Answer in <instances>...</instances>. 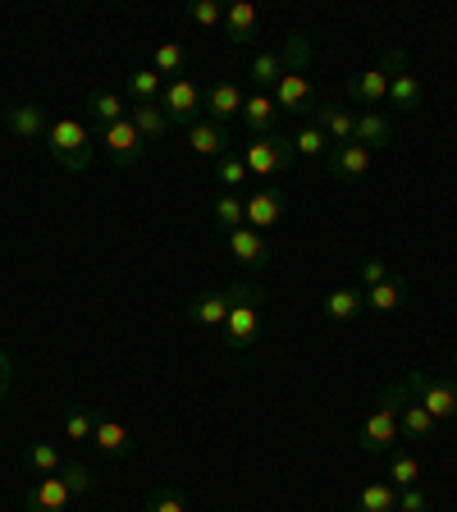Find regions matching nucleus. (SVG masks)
<instances>
[{"label": "nucleus", "mask_w": 457, "mask_h": 512, "mask_svg": "<svg viewBox=\"0 0 457 512\" xmlns=\"http://www.w3.org/2000/svg\"><path fill=\"white\" fill-rule=\"evenodd\" d=\"M403 403H407V384H389L380 398H375V412L362 421V430H357V448H362L366 458H389L398 448V439H403Z\"/></svg>", "instance_id": "obj_1"}, {"label": "nucleus", "mask_w": 457, "mask_h": 512, "mask_svg": "<svg viewBox=\"0 0 457 512\" xmlns=\"http://www.w3.org/2000/svg\"><path fill=\"white\" fill-rule=\"evenodd\" d=\"M234 293V307H229V320H224V343L234 352H247L256 339H261V325H266V307H261V288L256 284H229Z\"/></svg>", "instance_id": "obj_2"}, {"label": "nucleus", "mask_w": 457, "mask_h": 512, "mask_svg": "<svg viewBox=\"0 0 457 512\" xmlns=\"http://www.w3.org/2000/svg\"><path fill=\"white\" fill-rule=\"evenodd\" d=\"M46 147H51V156H55V165L60 170H69V174H78V170H87L92 165V128L83 124V119H74V115H60L51 128H46Z\"/></svg>", "instance_id": "obj_3"}, {"label": "nucleus", "mask_w": 457, "mask_h": 512, "mask_svg": "<svg viewBox=\"0 0 457 512\" xmlns=\"http://www.w3.org/2000/svg\"><path fill=\"white\" fill-rule=\"evenodd\" d=\"M403 384H407V398L426 407V412L435 416L439 426L457 416V384L448 380V375H435V371H412Z\"/></svg>", "instance_id": "obj_4"}, {"label": "nucleus", "mask_w": 457, "mask_h": 512, "mask_svg": "<svg viewBox=\"0 0 457 512\" xmlns=\"http://www.w3.org/2000/svg\"><path fill=\"white\" fill-rule=\"evenodd\" d=\"M238 156H243L247 174H256V179H275V174H284L288 165H293V138H284V133H266V138H252L247 147H238Z\"/></svg>", "instance_id": "obj_5"}, {"label": "nucleus", "mask_w": 457, "mask_h": 512, "mask_svg": "<svg viewBox=\"0 0 457 512\" xmlns=\"http://www.w3.org/2000/svg\"><path fill=\"white\" fill-rule=\"evenodd\" d=\"M384 74H389V106L403 110V115H416L426 92H421V78L412 74V64H407L403 51H384Z\"/></svg>", "instance_id": "obj_6"}, {"label": "nucleus", "mask_w": 457, "mask_h": 512, "mask_svg": "<svg viewBox=\"0 0 457 512\" xmlns=\"http://www.w3.org/2000/svg\"><path fill=\"white\" fill-rule=\"evenodd\" d=\"M160 110H165L170 124L192 128L202 119V87L192 83V78H170V83L160 87Z\"/></svg>", "instance_id": "obj_7"}, {"label": "nucleus", "mask_w": 457, "mask_h": 512, "mask_svg": "<svg viewBox=\"0 0 457 512\" xmlns=\"http://www.w3.org/2000/svg\"><path fill=\"white\" fill-rule=\"evenodd\" d=\"M96 138H101V147H106V156L115 160L119 170H128V165H138L142 151H147V142H142V133L128 119H119V124H106L96 128Z\"/></svg>", "instance_id": "obj_8"}, {"label": "nucleus", "mask_w": 457, "mask_h": 512, "mask_svg": "<svg viewBox=\"0 0 457 512\" xmlns=\"http://www.w3.org/2000/svg\"><path fill=\"white\" fill-rule=\"evenodd\" d=\"M247 202V229H256V234H266V229H275L279 220H284L288 211V197L279 183H266V188H256L243 197Z\"/></svg>", "instance_id": "obj_9"}, {"label": "nucleus", "mask_w": 457, "mask_h": 512, "mask_svg": "<svg viewBox=\"0 0 457 512\" xmlns=\"http://www.w3.org/2000/svg\"><path fill=\"white\" fill-rule=\"evenodd\" d=\"M371 160H375V151H366L362 142H343V147L325 151V170H330L339 183H357L371 174Z\"/></svg>", "instance_id": "obj_10"}, {"label": "nucleus", "mask_w": 457, "mask_h": 512, "mask_svg": "<svg viewBox=\"0 0 457 512\" xmlns=\"http://www.w3.org/2000/svg\"><path fill=\"white\" fill-rule=\"evenodd\" d=\"M311 124L330 138V147H343V142H352V133H357V115L343 106H334V101H311Z\"/></svg>", "instance_id": "obj_11"}, {"label": "nucleus", "mask_w": 457, "mask_h": 512, "mask_svg": "<svg viewBox=\"0 0 457 512\" xmlns=\"http://www.w3.org/2000/svg\"><path fill=\"white\" fill-rule=\"evenodd\" d=\"M69 503H74V490L64 485L60 471H55V476H42L28 494H23V512H69Z\"/></svg>", "instance_id": "obj_12"}, {"label": "nucleus", "mask_w": 457, "mask_h": 512, "mask_svg": "<svg viewBox=\"0 0 457 512\" xmlns=\"http://www.w3.org/2000/svg\"><path fill=\"white\" fill-rule=\"evenodd\" d=\"M243 101H247V96L238 92L234 83H211V87L202 92V115L211 119V124L224 128L234 115H243Z\"/></svg>", "instance_id": "obj_13"}, {"label": "nucleus", "mask_w": 457, "mask_h": 512, "mask_svg": "<svg viewBox=\"0 0 457 512\" xmlns=\"http://www.w3.org/2000/svg\"><path fill=\"white\" fill-rule=\"evenodd\" d=\"M229 307H234V293H229V288H211V293H202V298L188 307V320L202 325V330H224Z\"/></svg>", "instance_id": "obj_14"}, {"label": "nucleus", "mask_w": 457, "mask_h": 512, "mask_svg": "<svg viewBox=\"0 0 457 512\" xmlns=\"http://www.w3.org/2000/svg\"><path fill=\"white\" fill-rule=\"evenodd\" d=\"M348 96L357 101V106L375 110L389 101V74H384V64H375V69H362V74L348 78Z\"/></svg>", "instance_id": "obj_15"}, {"label": "nucleus", "mask_w": 457, "mask_h": 512, "mask_svg": "<svg viewBox=\"0 0 457 512\" xmlns=\"http://www.w3.org/2000/svg\"><path fill=\"white\" fill-rule=\"evenodd\" d=\"M224 32H229L234 46H252L256 37H261V14H256L252 0H234V5L224 10Z\"/></svg>", "instance_id": "obj_16"}, {"label": "nucleus", "mask_w": 457, "mask_h": 512, "mask_svg": "<svg viewBox=\"0 0 457 512\" xmlns=\"http://www.w3.org/2000/svg\"><path fill=\"white\" fill-rule=\"evenodd\" d=\"M229 238V252L243 261L247 270H266L270 266V243H266V234H256V229H234V234H224Z\"/></svg>", "instance_id": "obj_17"}, {"label": "nucleus", "mask_w": 457, "mask_h": 512, "mask_svg": "<svg viewBox=\"0 0 457 512\" xmlns=\"http://www.w3.org/2000/svg\"><path fill=\"white\" fill-rule=\"evenodd\" d=\"M5 128L23 142H37V138H46V110L37 101H19V106L5 110Z\"/></svg>", "instance_id": "obj_18"}, {"label": "nucleus", "mask_w": 457, "mask_h": 512, "mask_svg": "<svg viewBox=\"0 0 457 512\" xmlns=\"http://www.w3.org/2000/svg\"><path fill=\"white\" fill-rule=\"evenodd\" d=\"M247 124V133L252 138H266V133H275V119H279V106L270 92H252L243 101V115H238Z\"/></svg>", "instance_id": "obj_19"}, {"label": "nucleus", "mask_w": 457, "mask_h": 512, "mask_svg": "<svg viewBox=\"0 0 457 512\" xmlns=\"http://www.w3.org/2000/svg\"><path fill=\"white\" fill-rule=\"evenodd\" d=\"M92 444L106 453V458H128L133 453V439H128V430L119 426L115 416H106V412H96V430H92Z\"/></svg>", "instance_id": "obj_20"}, {"label": "nucleus", "mask_w": 457, "mask_h": 512, "mask_svg": "<svg viewBox=\"0 0 457 512\" xmlns=\"http://www.w3.org/2000/svg\"><path fill=\"white\" fill-rule=\"evenodd\" d=\"M188 147H192V156H211V160H220L224 151H234L229 147V133H224L220 124H211L206 115L188 128Z\"/></svg>", "instance_id": "obj_21"}, {"label": "nucleus", "mask_w": 457, "mask_h": 512, "mask_svg": "<svg viewBox=\"0 0 457 512\" xmlns=\"http://www.w3.org/2000/svg\"><path fill=\"white\" fill-rule=\"evenodd\" d=\"M320 311H325L334 325H348V320H357L366 311V293L362 288H334V293L320 298Z\"/></svg>", "instance_id": "obj_22"}, {"label": "nucleus", "mask_w": 457, "mask_h": 512, "mask_svg": "<svg viewBox=\"0 0 457 512\" xmlns=\"http://www.w3.org/2000/svg\"><path fill=\"white\" fill-rule=\"evenodd\" d=\"M362 293H366V311H375V316H389V311H398L407 302V279L403 275H389L384 284L362 288Z\"/></svg>", "instance_id": "obj_23"}, {"label": "nucleus", "mask_w": 457, "mask_h": 512, "mask_svg": "<svg viewBox=\"0 0 457 512\" xmlns=\"http://www.w3.org/2000/svg\"><path fill=\"white\" fill-rule=\"evenodd\" d=\"M270 96H275L279 115H284V110H311V83H307V74H284L275 87H270Z\"/></svg>", "instance_id": "obj_24"}, {"label": "nucleus", "mask_w": 457, "mask_h": 512, "mask_svg": "<svg viewBox=\"0 0 457 512\" xmlns=\"http://www.w3.org/2000/svg\"><path fill=\"white\" fill-rule=\"evenodd\" d=\"M83 110L92 115V124H96V128H106V124H119V119H128V106L119 101V92H106V87L87 92Z\"/></svg>", "instance_id": "obj_25"}, {"label": "nucleus", "mask_w": 457, "mask_h": 512, "mask_svg": "<svg viewBox=\"0 0 457 512\" xmlns=\"http://www.w3.org/2000/svg\"><path fill=\"white\" fill-rule=\"evenodd\" d=\"M389 138H394V124H389L380 110H362V115H357V133H352V142H362L366 151H380V147H389Z\"/></svg>", "instance_id": "obj_26"}, {"label": "nucleus", "mask_w": 457, "mask_h": 512, "mask_svg": "<svg viewBox=\"0 0 457 512\" xmlns=\"http://www.w3.org/2000/svg\"><path fill=\"white\" fill-rule=\"evenodd\" d=\"M128 124L142 133V142H156V138H165L170 119H165L160 101H147V106H128Z\"/></svg>", "instance_id": "obj_27"}, {"label": "nucleus", "mask_w": 457, "mask_h": 512, "mask_svg": "<svg viewBox=\"0 0 457 512\" xmlns=\"http://www.w3.org/2000/svg\"><path fill=\"white\" fill-rule=\"evenodd\" d=\"M357 512H398V490L389 480H371L357 490Z\"/></svg>", "instance_id": "obj_28"}, {"label": "nucleus", "mask_w": 457, "mask_h": 512, "mask_svg": "<svg viewBox=\"0 0 457 512\" xmlns=\"http://www.w3.org/2000/svg\"><path fill=\"white\" fill-rule=\"evenodd\" d=\"M211 215H215V224H220L224 234H234V229L247 224V202L238 197V192H220V197L211 202Z\"/></svg>", "instance_id": "obj_29"}, {"label": "nucleus", "mask_w": 457, "mask_h": 512, "mask_svg": "<svg viewBox=\"0 0 457 512\" xmlns=\"http://www.w3.org/2000/svg\"><path fill=\"white\" fill-rule=\"evenodd\" d=\"M284 74H288V64H284V55H279V51L252 55V83H256V92H270V87H275Z\"/></svg>", "instance_id": "obj_30"}, {"label": "nucleus", "mask_w": 457, "mask_h": 512, "mask_svg": "<svg viewBox=\"0 0 457 512\" xmlns=\"http://www.w3.org/2000/svg\"><path fill=\"white\" fill-rule=\"evenodd\" d=\"M398 426H403V439H435L439 435V421L421 403H403V421H398Z\"/></svg>", "instance_id": "obj_31"}, {"label": "nucleus", "mask_w": 457, "mask_h": 512, "mask_svg": "<svg viewBox=\"0 0 457 512\" xmlns=\"http://www.w3.org/2000/svg\"><path fill=\"white\" fill-rule=\"evenodd\" d=\"M151 69H156L165 83H170V78H183L188 74V51H183L179 42H160L156 46V64H151Z\"/></svg>", "instance_id": "obj_32"}, {"label": "nucleus", "mask_w": 457, "mask_h": 512, "mask_svg": "<svg viewBox=\"0 0 457 512\" xmlns=\"http://www.w3.org/2000/svg\"><path fill=\"white\" fill-rule=\"evenodd\" d=\"M160 87H165V78H160L156 69H133V74H128V96H133V106L160 101Z\"/></svg>", "instance_id": "obj_33"}, {"label": "nucleus", "mask_w": 457, "mask_h": 512, "mask_svg": "<svg viewBox=\"0 0 457 512\" xmlns=\"http://www.w3.org/2000/svg\"><path fill=\"white\" fill-rule=\"evenodd\" d=\"M23 458H28V467L37 471V476H55V471L64 467L60 448H55V444H46V439H32V444H28V453H23Z\"/></svg>", "instance_id": "obj_34"}, {"label": "nucleus", "mask_w": 457, "mask_h": 512, "mask_svg": "<svg viewBox=\"0 0 457 512\" xmlns=\"http://www.w3.org/2000/svg\"><path fill=\"white\" fill-rule=\"evenodd\" d=\"M416 480H421L416 458L412 453H403V448H394V453H389V485H394V490H412Z\"/></svg>", "instance_id": "obj_35"}, {"label": "nucleus", "mask_w": 457, "mask_h": 512, "mask_svg": "<svg viewBox=\"0 0 457 512\" xmlns=\"http://www.w3.org/2000/svg\"><path fill=\"white\" fill-rule=\"evenodd\" d=\"M215 179L224 183V192H234L238 183H247L252 174H247V165H243V156H238V151H224V156L215 160Z\"/></svg>", "instance_id": "obj_36"}, {"label": "nucleus", "mask_w": 457, "mask_h": 512, "mask_svg": "<svg viewBox=\"0 0 457 512\" xmlns=\"http://www.w3.org/2000/svg\"><path fill=\"white\" fill-rule=\"evenodd\" d=\"M284 64H288V74H307V64H311V42L307 37H302V32H293V37H288L284 42Z\"/></svg>", "instance_id": "obj_37"}, {"label": "nucleus", "mask_w": 457, "mask_h": 512, "mask_svg": "<svg viewBox=\"0 0 457 512\" xmlns=\"http://www.w3.org/2000/svg\"><path fill=\"white\" fill-rule=\"evenodd\" d=\"M224 10H229V5H220V0H192L188 19L197 23V28H224Z\"/></svg>", "instance_id": "obj_38"}, {"label": "nucleus", "mask_w": 457, "mask_h": 512, "mask_svg": "<svg viewBox=\"0 0 457 512\" xmlns=\"http://www.w3.org/2000/svg\"><path fill=\"white\" fill-rule=\"evenodd\" d=\"M147 512H192V508L174 485H156V490L147 494Z\"/></svg>", "instance_id": "obj_39"}, {"label": "nucleus", "mask_w": 457, "mask_h": 512, "mask_svg": "<svg viewBox=\"0 0 457 512\" xmlns=\"http://www.w3.org/2000/svg\"><path fill=\"white\" fill-rule=\"evenodd\" d=\"M293 151H302V156H325V151H330V138H325L316 124H302L298 133H293Z\"/></svg>", "instance_id": "obj_40"}, {"label": "nucleus", "mask_w": 457, "mask_h": 512, "mask_svg": "<svg viewBox=\"0 0 457 512\" xmlns=\"http://www.w3.org/2000/svg\"><path fill=\"white\" fill-rule=\"evenodd\" d=\"M60 476H64V485H69V490L74 494H87L96 485V471L87 467V462H64L60 467Z\"/></svg>", "instance_id": "obj_41"}, {"label": "nucleus", "mask_w": 457, "mask_h": 512, "mask_svg": "<svg viewBox=\"0 0 457 512\" xmlns=\"http://www.w3.org/2000/svg\"><path fill=\"white\" fill-rule=\"evenodd\" d=\"M92 430H96V412H69V416H64V435L78 439V444H83V439H92Z\"/></svg>", "instance_id": "obj_42"}, {"label": "nucleus", "mask_w": 457, "mask_h": 512, "mask_svg": "<svg viewBox=\"0 0 457 512\" xmlns=\"http://www.w3.org/2000/svg\"><path fill=\"white\" fill-rule=\"evenodd\" d=\"M389 275H394V270H389V261H384V256H371V261H362V288L384 284Z\"/></svg>", "instance_id": "obj_43"}, {"label": "nucleus", "mask_w": 457, "mask_h": 512, "mask_svg": "<svg viewBox=\"0 0 457 512\" xmlns=\"http://www.w3.org/2000/svg\"><path fill=\"white\" fill-rule=\"evenodd\" d=\"M398 508H403V512H426L430 508V494L421 490V485H412V490H398Z\"/></svg>", "instance_id": "obj_44"}, {"label": "nucleus", "mask_w": 457, "mask_h": 512, "mask_svg": "<svg viewBox=\"0 0 457 512\" xmlns=\"http://www.w3.org/2000/svg\"><path fill=\"white\" fill-rule=\"evenodd\" d=\"M10 384H14V362H10V352L0 348V403L10 398Z\"/></svg>", "instance_id": "obj_45"}, {"label": "nucleus", "mask_w": 457, "mask_h": 512, "mask_svg": "<svg viewBox=\"0 0 457 512\" xmlns=\"http://www.w3.org/2000/svg\"><path fill=\"white\" fill-rule=\"evenodd\" d=\"M448 362H453V371H457V343H453V357H448Z\"/></svg>", "instance_id": "obj_46"}, {"label": "nucleus", "mask_w": 457, "mask_h": 512, "mask_svg": "<svg viewBox=\"0 0 457 512\" xmlns=\"http://www.w3.org/2000/svg\"><path fill=\"white\" fill-rule=\"evenodd\" d=\"M398 512H403V508H398Z\"/></svg>", "instance_id": "obj_47"}]
</instances>
